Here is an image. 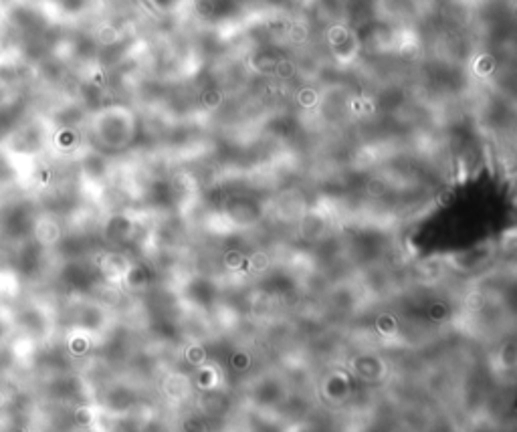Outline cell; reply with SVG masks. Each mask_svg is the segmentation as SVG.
<instances>
[{"label": "cell", "instance_id": "6da1fadb", "mask_svg": "<svg viewBox=\"0 0 517 432\" xmlns=\"http://www.w3.org/2000/svg\"><path fill=\"white\" fill-rule=\"evenodd\" d=\"M222 101H224V95H222V91H218V89H208V91L202 93V103H204V107H208V109L220 107Z\"/></svg>", "mask_w": 517, "mask_h": 432}, {"label": "cell", "instance_id": "7a4b0ae2", "mask_svg": "<svg viewBox=\"0 0 517 432\" xmlns=\"http://www.w3.org/2000/svg\"><path fill=\"white\" fill-rule=\"evenodd\" d=\"M297 101H299L303 107H314V105L318 103V93H316L312 87H305V89L299 91Z\"/></svg>", "mask_w": 517, "mask_h": 432}, {"label": "cell", "instance_id": "3957f363", "mask_svg": "<svg viewBox=\"0 0 517 432\" xmlns=\"http://www.w3.org/2000/svg\"><path fill=\"white\" fill-rule=\"evenodd\" d=\"M277 73H279V77H291V75L295 73V65H293V63H287V61L277 63Z\"/></svg>", "mask_w": 517, "mask_h": 432}]
</instances>
